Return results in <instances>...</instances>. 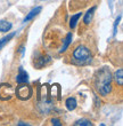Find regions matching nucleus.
<instances>
[{"mask_svg": "<svg viewBox=\"0 0 123 126\" xmlns=\"http://www.w3.org/2000/svg\"><path fill=\"white\" fill-rule=\"evenodd\" d=\"M112 75L107 68H103L100 70L96 78V87L100 95L106 96L111 93L112 90Z\"/></svg>", "mask_w": 123, "mask_h": 126, "instance_id": "1", "label": "nucleus"}, {"mask_svg": "<svg viewBox=\"0 0 123 126\" xmlns=\"http://www.w3.org/2000/svg\"><path fill=\"white\" fill-rule=\"evenodd\" d=\"M73 60L79 64H87L91 61L90 50L84 46H78L73 52Z\"/></svg>", "mask_w": 123, "mask_h": 126, "instance_id": "2", "label": "nucleus"}, {"mask_svg": "<svg viewBox=\"0 0 123 126\" xmlns=\"http://www.w3.org/2000/svg\"><path fill=\"white\" fill-rule=\"evenodd\" d=\"M15 93H16V96L18 99L25 101V100L30 99L31 95H32V87L30 85H27L26 83L20 84V86H17Z\"/></svg>", "mask_w": 123, "mask_h": 126, "instance_id": "3", "label": "nucleus"}, {"mask_svg": "<svg viewBox=\"0 0 123 126\" xmlns=\"http://www.w3.org/2000/svg\"><path fill=\"white\" fill-rule=\"evenodd\" d=\"M14 94V90L9 84H1L0 85V100H9Z\"/></svg>", "mask_w": 123, "mask_h": 126, "instance_id": "4", "label": "nucleus"}, {"mask_svg": "<svg viewBox=\"0 0 123 126\" xmlns=\"http://www.w3.org/2000/svg\"><path fill=\"white\" fill-rule=\"evenodd\" d=\"M16 81L18 84H24L29 81V75L22 66H20V69H18V75L16 77Z\"/></svg>", "mask_w": 123, "mask_h": 126, "instance_id": "5", "label": "nucleus"}, {"mask_svg": "<svg viewBox=\"0 0 123 126\" xmlns=\"http://www.w3.org/2000/svg\"><path fill=\"white\" fill-rule=\"evenodd\" d=\"M41 10H42V8H41L40 6H38V7H35V8H33V9L31 10L30 13H29V14L26 15V16H25V18H24L23 22H29V21L32 20L33 17L37 16V15H38L39 13H40Z\"/></svg>", "mask_w": 123, "mask_h": 126, "instance_id": "6", "label": "nucleus"}, {"mask_svg": "<svg viewBox=\"0 0 123 126\" xmlns=\"http://www.w3.org/2000/svg\"><path fill=\"white\" fill-rule=\"evenodd\" d=\"M95 10H96V7H91V8L86 13V15H84V17H83V22H84V24H90V22L92 21Z\"/></svg>", "mask_w": 123, "mask_h": 126, "instance_id": "7", "label": "nucleus"}, {"mask_svg": "<svg viewBox=\"0 0 123 126\" xmlns=\"http://www.w3.org/2000/svg\"><path fill=\"white\" fill-rule=\"evenodd\" d=\"M13 24L8 22L6 20H1L0 21V32H8L11 29Z\"/></svg>", "mask_w": 123, "mask_h": 126, "instance_id": "8", "label": "nucleus"}, {"mask_svg": "<svg viewBox=\"0 0 123 126\" xmlns=\"http://www.w3.org/2000/svg\"><path fill=\"white\" fill-rule=\"evenodd\" d=\"M77 100L74 99V97H68L66 100V102H65V106H66L67 110H70V111H73L75 108H77Z\"/></svg>", "mask_w": 123, "mask_h": 126, "instance_id": "9", "label": "nucleus"}, {"mask_svg": "<svg viewBox=\"0 0 123 126\" xmlns=\"http://www.w3.org/2000/svg\"><path fill=\"white\" fill-rule=\"evenodd\" d=\"M72 33H67V36L66 38H65V40H64V44H63V46H62V49L59 50V53H64L65 50L67 49V47L70 46V44L71 41H72Z\"/></svg>", "mask_w": 123, "mask_h": 126, "instance_id": "10", "label": "nucleus"}, {"mask_svg": "<svg viewBox=\"0 0 123 126\" xmlns=\"http://www.w3.org/2000/svg\"><path fill=\"white\" fill-rule=\"evenodd\" d=\"M81 15H82V13H78V14H75V15H73V16L71 17V21H70V28L71 29H74V28L77 27L78 21H79V18L81 17Z\"/></svg>", "mask_w": 123, "mask_h": 126, "instance_id": "11", "label": "nucleus"}, {"mask_svg": "<svg viewBox=\"0 0 123 126\" xmlns=\"http://www.w3.org/2000/svg\"><path fill=\"white\" fill-rule=\"evenodd\" d=\"M115 80L119 85H123V69H119L115 72Z\"/></svg>", "mask_w": 123, "mask_h": 126, "instance_id": "12", "label": "nucleus"}, {"mask_svg": "<svg viewBox=\"0 0 123 126\" xmlns=\"http://www.w3.org/2000/svg\"><path fill=\"white\" fill-rule=\"evenodd\" d=\"M14 36H15V32H11V33H9L8 36L3 37L2 39H0V49H1V48H2V47L5 46V45H6L7 43H8V41H9V40L11 39V38H13Z\"/></svg>", "mask_w": 123, "mask_h": 126, "instance_id": "13", "label": "nucleus"}, {"mask_svg": "<svg viewBox=\"0 0 123 126\" xmlns=\"http://www.w3.org/2000/svg\"><path fill=\"white\" fill-rule=\"evenodd\" d=\"M74 125L75 126H90V125H92L91 124V122H90L89 119H79L77 120L75 123H74Z\"/></svg>", "mask_w": 123, "mask_h": 126, "instance_id": "14", "label": "nucleus"}, {"mask_svg": "<svg viewBox=\"0 0 123 126\" xmlns=\"http://www.w3.org/2000/svg\"><path fill=\"white\" fill-rule=\"evenodd\" d=\"M120 20H121V15L117 17L116 20H115V23H114V31H113V34H114V36L116 34V28H117V25H119V23H120Z\"/></svg>", "mask_w": 123, "mask_h": 126, "instance_id": "15", "label": "nucleus"}, {"mask_svg": "<svg viewBox=\"0 0 123 126\" xmlns=\"http://www.w3.org/2000/svg\"><path fill=\"white\" fill-rule=\"evenodd\" d=\"M51 124H53V125H55V126H60V125H62L60 120L57 119V118H53V119H51Z\"/></svg>", "mask_w": 123, "mask_h": 126, "instance_id": "16", "label": "nucleus"}]
</instances>
